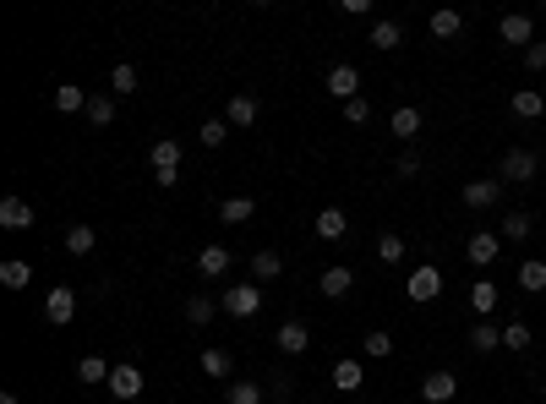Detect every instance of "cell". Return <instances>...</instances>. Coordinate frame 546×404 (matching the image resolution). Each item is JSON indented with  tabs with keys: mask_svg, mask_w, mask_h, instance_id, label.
<instances>
[{
	"mask_svg": "<svg viewBox=\"0 0 546 404\" xmlns=\"http://www.w3.org/2000/svg\"><path fill=\"white\" fill-rule=\"evenodd\" d=\"M148 159H153V180L170 192V186L181 180V142H175V137H158V142L148 148Z\"/></svg>",
	"mask_w": 546,
	"mask_h": 404,
	"instance_id": "obj_1",
	"label": "cell"
},
{
	"mask_svg": "<svg viewBox=\"0 0 546 404\" xmlns=\"http://www.w3.org/2000/svg\"><path fill=\"white\" fill-rule=\"evenodd\" d=\"M224 312H230V317H241V323H251L257 312H263V290H257L251 285V278H246V285H230V290H224Z\"/></svg>",
	"mask_w": 546,
	"mask_h": 404,
	"instance_id": "obj_2",
	"label": "cell"
},
{
	"mask_svg": "<svg viewBox=\"0 0 546 404\" xmlns=\"http://www.w3.org/2000/svg\"><path fill=\"white\" fill-rule=\"evenodd\" d=\"M404 295H410L415 306H432V301L442 295V273H437L432 263H421V268H415V273L404 278Z\"/></svg>",
	"mask_w": 546,
	"mask_h": 404,
	"instance_id": "obj_3",
	"label": "cell"
},
{
	"mask_svg": "<svg viewBox=\"0 0 546 404\" xmlns=\"http://www.w3.org/2000/svg\"><path fill=\"white\" fill-rule=\"evenodd\" d=\"M535 164H541V159H535L530 148H508V153H503L497 180H503V186H508V180H513V186H525V180H535Z\"/></svg>",
	"mask_w": 546,
	"mask_h": 404,
	"instance_id": "obj_4",
	"label": "cell"
},
{
	"mask_svg": "<svg viewBox=\"0 0 546 404\" xmlns=\"http://www.w3.org/2000/svg\"><path fill=\"white\" fill-rule=\"evenodd\" d=\"M497 202H503V180H497V175H481V180L465 186V208L487 213V208H497Z\"/></svg>",
	"mask_w": 546,
	"mask_h": 404,
	"instance_id": "obj_5",
	"label": "cell"
},
{
	"mask_svg": "<svg viewBox=\"0 0 546 404\" xmlns=\"http://www.w3.org/2000/svg\"><path fill=\"white\" fill-rule=\"evenodd\" d=\"M104 388H110L120 404H132V399H142V371H137L132 361H120V366L110 371V383H104Z\"/></svg>",
	"mask_w": 546,
	"mask_h": 404,
	"instance_id": "obj_6",
	"label": "cell"
},
{
	"mask_svg": "<svg viewBox=\"0 0 546 404\" xmlns=\"http://www.w3.org/2000/svg\"><path fill=\"white\" fill-rule=\"evenodd\" d=\"M497 252H503V235H492V230H470L465 257H470L475 268H492V263H497Z\"/></svg>",
	"mask_w": 546,
	"mask_h": 404,
	"instance_id": "obj_7",
	"label": "cell"
},
{
	"mask_svg": "<svg viewBox=\"0 0 546 404\" xmlns=\"http://www.w3.org/2000/svg\"><path fill=\"white\" fill-rule=\"evenodd\" d=\"M44 317H50L55 328H66V323L77 317V295H72V285H55V290L44 295Z\"/></svg>",
	"mask_w": 546,
	"mask_h": 404,
	"instance_id": "obj_8",
	"label": "cell"
},
{
	"mask_svg": "<svg viewBox=\"0 0 546 404\" xmlns=\"http://www.w3.org/2000/svg\"><path fill=\"white\" fill-rule=\"evenodd\" d=\"M317 290H323L328 301H344L350 290H356V268H344V263H334V268H323V278H317Z\"/></svg>",
	"mask_w": 546,
	"mask_h": 404,
	"instance_id": "obj_9",
	"label": "cell"
},
{
	"mask_svg": "<svg viewBox=\"0 0 546 404\" xmlns=\"http://www.w3.org/2000/svg\"><path fill=\"white\" fill-rule=\"evenodd\" d=\"M328 93H334L339 104H350V99H361V72H356V66H344V60H339V66L328 72Z\"/></svg>",
	"mask_w": 546,
	"mask_h": 404,
	"instance_id": "obj_10",
	"label": "cell"
},
{
	"mask_svg": "<svg viewBox=\"0 0 546 404\" xmlns=\"http://www.w3.org/2000/svg\"><path fill=\"white\" fill-rule=\"evenodd\" d=\"M421 126H427V115L415 110V104H399V110L388 115V132H394L399 142H415V137H421Z\"/></svg>",
	"mask_w": 546,
	"mask_h": 404,
	"instance_id": "obj_11",
	"label": "cell"
},
{
	"mask_svg": "<svg viewBox=\"0 0 546 404\" xmlns=\"http://www.w3.org/2000/svg\"><path fill=\"white\" fill-rule=\"evenodd\" d=\"M497 34H503V44H525V50H530V44H535V22H530L525 11H508V17L497 22Z\"/></svg>",
	"mask_w": 546,
	"mask_h": 404,
	"instance_id": "obj_12",
	"label": "cell"
},
{
	"mask_svg": "<svg viewBox=\"0 0 546 404\" xmlns=\"http://www.w3.org/2000/svg\"><path fill=\"white\" fill-rule=\"evenodd\" d=\"M454 393H459L454 371H432V377H421V399H427V404H448Z\"/></svg>",
	"mask_w": 546,
	"mask_h": 404,
	"instance_id": "obj_13",
	"label": "cell"
},
{
	"mask_svg": "<svg viewBox=\"0 0 546 404\" xmlns=\"http://www.w3.org/2000/svg\"><path fill=\"white\" fill-rule=\"evenodd\" d=\"M366 44L388 55V50H399V44H404V27H399L394 17H377V22H372V34H366Z\"/></svg>",
	"mask_w": 546,
	"mask_h": 404,
	"instance_id": "obj_14",
	"label": "cell"
},
{
	"mask_svg": "<svg viewBox=\"0 0 546 404\" xmlns=\"http://www.w3.org/2000/svg\"><path fill=\"white\" fill-rule=\"evenodd\" d=\"M257 115H263V104H257V93H235V99L224 104V120H230V132H235V126H251Z\"/></svg>",
	"mask_w": 546,
	"mask_h": 404,
	"instance_id": "obj_15",
	"label": "cell"
},
{
	"mask_svg": "<svg viewBox=\"0 0 546 404\" xmlns=\"http://www.w3.org/2000/svg\"><path fill=\"white\" fill-rule=\"evenodd\" d=\"M273 345H279L284 355H306V345H311V333H306V323H279V333H273Z\"/></svg>",
	"mask_w": 546,
	"mask_h": 404,
	"instance_id": "obj_16",
	"label": "cell"
},
{
	"mask_svg": "<svg viewBox=\"0 0 546 404\" xmlns=\"http://www.w3.org/2000/svg\"><path fill=\"white\" fill-rule=\"evenodd\" d=\"M513 115H519V120H541L546 115V93L541 88H513Z\"/></svg>",
	"mask_w": 546,
	"mask_h": 404,
	"instance_id": "obj_17",
	"label": "cell"
},
{
	"mask_svg": "<svg viewBox=\"0 0 546 404\" xmlns=\"http://www.w3.org/2000/svg\"><path fill=\"white\" fill-rule=\"evenodd\" d=\"M0 225H6V230H34V202L6 197V202H0Z\"/></svg>",
	"mask_w": 546,
	"mask_h": 404,
	"instance_id": "obj_18",
	"label": "cell"
},
{
	"mask_svg": "<svg viewBox=\"0 0 546 404\" xmlns=\"http://www.w3.org/2000/svg\"><path fill=\"white\" fill-rule=\"evenodd\" d=\"M361 383H366V366H361V361H350V355L334 361V388H339V393H356Z\"/></svg>",
	"mask_w": 546,
	"mask_h": 404,
	"instance_id": "obj_19",
	"label": "cell"
},
{
	"mask_svg": "<svg viewBox=\"0 0 546 404\" xmlns=\"http://www.w3.org/2000/svg\"><path fill=\"white\" fill-rule=\"evenodd\" d=\"M197 273L203 278H224V273H230V252H224V246H203V252H197Z\"/></svg>",
	"mask_w": 546,
	"mask_h": 404,
	"instance_id": "obj_20",
	"label": "cell"
},
{
	"mask_svg": "<svg viewBox=\"0 0 546 404\" xmlns=\"http://www.w3.org/2000/svg\"><path fill=\"white\" fill-rule=\"evenodd\" d=\"M246 219H257V202L251 197H224L219 202V225H246Z\"/></svg>",
	"mask_w": 546,
	"mask_h": 404,
	"instance_id": "obj_21",
	"label": "cell"
},
{
	"mask_svg": "<svg viewBox=\"0 0 546 404\" xmlns=\"http://www.w3.org/2000/svg\"><path fill=\"white\" fill-rule=\"evenodd\" d=\"M110 371H115V366H110L104 355H82V361H77V383L99 388V383H110Z\"/></svg>",
	"mask_w": 546,
	"mask_h": 404,
	"instance_id": "obj_22",
	"label": "cell"
},
{
	"mask_svg": "<svg viewBox=\"0 0 546 404\" xmlns=\"http://www.w3.org/2000/svg\"><path fill=\"white\" fill-rule=\"evenodd\" d=\"M311 230L323 235V240H344V235H350V219H344L339 208H323V213H317V225H311Z\"/></svg>",
	"mask_w": 546,
	"mask_h": 404,
	"instance_id": "obj_23",
	"label": "cell"
},
{
	"mask_svg": "<svg viewBox=\"0 0 546 404\" xmlns=\"http://www.w3.org/2000/svg\"><path fill=\"white\" fill-rule=\"evenodd\" d=\"M219 312H224V306H219V301H208V295H191V301H186V323H191V328H208Z\"/></svg>",
	"mask_w": 546,
	"mask_h": 404,
	"instance_id": "obj_24",
	"label": "cell"
},
{
	"mask_svg": "<svg viewBox=\"0 0 546 404\" xmlns=\"http://www.w3.org/2000/svg\"><path fill=\"white\" fill-rule=\"evenodd\" d=\"M55 110H60V115H77V110H82V115H88V93H82L77 82H60V88H55Z\"/></svg>",
	"mask_w": 546,
	"mask_h": 404,
	"instance_id": "obj_25",
	"label": "cell"
},
{
	"mask_svg": "<svg viewBox=\"0 0 546 404\" xmlns=\"http://www.w3.org/2000/svg\"><path fill=\"white\" fill-rule=\"evenodd\" d=\"M27 278H34V263H27V257H6V263H0V285H6V290H22Z\"/></svg>",
	"mask_w": 546,
	"mask_h": 404,
	"instance_id": "obj_26",
	"label": "cell"
},
{
	"mask_svg": "<svg viewBox=\"0 0 546 404\" xmlns=\"http://www.w3.org/2000/svg\"><path fill=\"white\" fill-rule=\"evenodd\" d=\"M470 350H475V355H492V350H503V328H492V323H475V328H470Z\"/></svg>",
	"mask_w": 546,
	"mask_h": 404,
	"instance_id": "obj_27",
	"label": "cell"
},
{
	"mask_svg": "<svg viewBox=\"0 0 546 404\" xmlns=\"http://www.w3.org/2000/svg\"><path fill=\"white\" fill-rule=\"evenodd\" d=\"M284 273V257L279 252H257L251 257V285H268V278H279Z\"/></svg>",
	"mask_w": 546,
	"mask_h": 404,
	"instance_id": "obj_28",
	"label": "cell"
},
{
	"mask_svg": "<svg viewBox=\"0 0 546 404\" xmlns=\"http://www.w3.org/2000/svg\"><path fill=\"white\" fill-rule=\"evenodd\" d=\"M427 27H432V39H454L459 27H465V17H459L454 6H442V11H432V22H427Z\"/></svg>",
	"mask_w": 546,
	"mask_h": 404,
	"instance_id": "obj_29",
	"label": "cell"
},
{
	"mask_svg": "<svg viewBox=\"0 0 546 404\" xmlns=\"http://www.w3.org/2000/svg\"><path fill=\"white\" fill-rule=\"evenodd\" d=\"M519 290H525V295H541V290H546V263H541V257L519 263Z\"/></svg>",
	"mask_w": 546,
	"mask_h": 404,
	"instance_id": "obj_30",
	"label": "cell"
},
{
	"mask_svg": "<svg viewBox=\"0 0 546 404\" xmlns=\"http://www.w3.org/2000/svg\"><path fill=\"white\" fill-rule=\"evenodd\" d=\"M197 366L208 371V377H230V371H235V355H230V350H203Z\"/></svg>",
	"mask_w": 546,
	"mask_h": 404,
	"instance_id": "obj_31",
	"label": "cell"
},
{
	"mask_svg": "<svg viewBox=\"0 0 546 404\" xmlns=\"http://www.w3.org/2000/svg\"><path fill=\"white\" fill-rule=\"evenodd\" d=\"M492 306H497V285H492V278H475V290H470V312H475V317H487Z\"/></svg>",
	"mask_w": 546,
	"mask_h": 404,
	"instance_id": "obj_32",
	"label": "cell"
},
{
	"mask_svg": "<svg viewBox=\"0 0 546 404\" xmlns=\"http://www.w3.org/2000/svg\"><path fill=\"white\" fill-rule=\"evenodd\" d=\"M93 246H99V235H93V225H72V230H66V252H72V257H88Z\"/></svg>",
	"mask_w": 546,
	"mask_h": 404,
	"instance_id": "obj_33",
	"label": "cell"
},
{
	"mask_svg": "<svg viewBox=\"0 0 546 404\" xmlns=\"http://www.w3.org/2000/svg\"><path fill=\"white\" fill-rule=\"evenodd\" d=\"M361 350H366L372 361H388V355H394V339H388V328H372V333L361 339Z\"/></svg>",
	"mask_w": 546,
	"mask_h": 404,
	"instance_id": "obj_34",
	"label": "cell"
},
{
	"mask_svg": "<svg viewBox=\"0 0 546 404\" xmlns=\"http://www.w3.org/2000/svg\"><path fill=\"white\" fill-rule=\"evenodd\" d=\"M377 257H382V263H404V235H399V230H382V235H377Z\"/></svg>",
	"mask_w": 546,
	"mask_h": 404,
	"instance_id": "obj_35",
	"label": "cell"
},
{
	"mask_svg": "<svg viewBox=\"0 0 546 404\" xmlns=\"http://www.w3.org/2000/svg\"><path fill=\"white\" fill-rule=\"evenodd\" d=\"M88 120H93V126H110V120H115V93H99V99H88Z\"/></svg>",
	"mask_w": 546,
	"mask_h": 404,
	"instance_id": "obj_36",
	"label": "cell"
},
{
	"mask_svg": "<svg viewBox=\"0 0 546 404\" xmlns=\"http://www.w3.org/2000/svg\"><path fill=\"white\" fill-rule=\"evenodd\" d=\"M497 235H503V240H525V235H530V213H503Z\"/></svg>",
	"mask_w": 546,
	"mask_h": 404,
	"instance_id": "obj_37",
	"label": "cell"
},
{
	"mask_svg": "<svg viewBox=\"0 0 546 404\" xmlns=\"http://www.w3.org/2000/svg\"><path fill=\"white\" fill-rule=\"evenodd\" d=\"M110 93H120V99H126V93H137V66H126V60H120V66L110 72Z\"/></svg>",
	"mask_w": 546,
	"mask_h": 404,
	"instance_id": "obj_38",
	"label": "cell"
},
{
	"mask_svg": "<svg viewBox=\"0 0 546 404\" xmlns=\"http://www.w3.org/2000/svg\"><path fill=\"white\" fill-rule=\"evenodd\" d=\"M503 350H530V323L513 317V323L503 328Z\"/></svg>",
	"mask_w": 546,
	"mask_h": 404,
	"instance_id": "obj_39",
	"label": "cell"
},
{
	"mask_svg": "<svg viewBox=\"0 0 546 404\" xmlns=\"http://www.w3.org/2000/svg\"><path fill=\"white\" fill-rule=\"evenodd\" d=\"M224 404H263V388H257V383H230Z\"/></svg>",
	"mask_w": 546,
	"mask_h": 404,
	"instance_id": "obj_40",
	"label": "cell"
},
{
	"mask_svg": "<svg viewBox=\"0 0 546 404\" xmlns=\"http://www.w3.org/2000/svg\"><path fill=\"white\" fill-rule=\"evenodd\" d=\"M224 137H230V120H203V132H197V142H203V148H219Z\"/></svg>",
	"mask_w": 546,
	"mask_h": 404,
	"instance_id": "obj_41",
	"label": "cell"
},
{
	"mask_svg": "<svg viewBox=\"0 0 546 404\" xmlns=\"http://www.w3.org/2000/svg\"><path fill=\"white\" fill-rule=\"evenodd\" d=\"M344 120H350V126H366V120H372V104H366V99H350V104H344Z\"/></svg>",
	"mask_w": 546,
	"mask_h": 404,
	"instance_id": "obj_42",
	"label": "cell"
},
{
	"mask_svg": "<svg viewBox=\"0 0 546 404\" xmlns=\"http://www.w3.org/2000/svg\"><path fill=\"white\" fill-rule=\"evenodd\" d=\"M399 180H415V175H421V153H399Z\"/></svg>",
	"mask_w": 546,
	"mask_h": 404,
	"instance_id": "obj_43",
	"label": "cell"
},
{
	"mask_svg": "<svg viewBox=\"0 0 546 404\" xmlns=\"http://www.w3.org/2000/svg\"><path fill=\"white\" fill-rule=\"evenodd\" d=\"M525 66H530V72H546V39H535V44L525 50Z\"/></svg>",
	"mask_w": 546,
	"mask_h": 404,
	"instance_id": "obj_44",
	"label": "cell"
},
{
	"mask_svg": "<svg viewBox=\"0 0 546 404\" xmlns=\"http://www.w3.org/2000/svg\"><path fill=\"white\" fill-rule=\"evenodd\" d=\"M541 93H546V88H541Z\"/></svg>",
	"mask_w": 546,
	"mask_h": 404,
	"instance_id": "obj_45",
	"label": "cell"
}]
</instances>
